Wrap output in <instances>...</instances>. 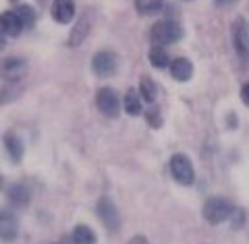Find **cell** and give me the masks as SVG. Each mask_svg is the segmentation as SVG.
I'll return each instance as SVG.
<instances>
[{
    "label": "cell",
    "instance_id": "20",
    "mask_svg": "<svg viewBox=\"0 0 249 244\" xmlns=\"http://www.w3.org/2000/svg\"><path fill=\"white\" fill-rule=\"evenodd\" d=\"M139 96H142V99L150 101V104L158 96V87H156V83L150 77H142V81H139Z\"/></svg>",
    "mask_w": 249,
    "mask_h": 244
},
{
    "label": "cell",
    "instance_id": "10",
    "mask_svg": "<svg viewBox=\"0 0 249 244\" xmlns=\"http://www.w3.org/2000/svg\"><path fill=\"white\" fill-rule=\"evenodd\" d=\"M0 29H2L6 35L17 37L25 27H23V23H21V19H19L17 11H6V13L0 15Z\"/></svg>",
    "mask_w": 249,
    "mask_h": 244
},
{
    "label": "cell",
    "instance_id": "25",
    "mask_svg": "<svg viewBox=\"0 0 249 244\" xmlns=\"http://www.w3.org/2000/svg\"><path fill=\"white\" fill-rule=\"evenodd\" d=\"M216 6H220V9H229V6H235L239 0H214Z\"/></svg>",
    "mask_w": 249,
    "mask_h": 244
},
{
    "label": "cell",
    "instance_id": "9",
    "mask_svg": "<svg viewBox=\"0 0 249 244\" xmlns=\"http://www.w3.org/2000/svg\"><path fill=\"white\" fill-rule=\"evenodd\" d=\"M75 17V2L73 0H54L52 2V19L56 23H71Z\"/></svg>",
    "mask_w": 249,
    "mask_h": 244
},
{
    "label": "cell",
    "instance_id": "1",
    "mask_svg": "<svg viewBox=\"0 0 249 244\" xmlns=\"http://www.w3.org/2000/svg\"><path fill=\"white\" fill-rule=\"evenodd\" d=\"M181 37H183V27L173 19L158 21L150 31L152 44L160 46V48H166V46H170V44H177Z\"/></svg>",
    "mask_w": 249,
    "mask_h": 244
},
{
    "label": "cell",
    "instance_id": "21",
    "mask_svg": "<svg viewBox=\"0 0 249 244\" xmlns=\"http://www.w3.org/2000/svg\"><path fill=\"white\" fill-rule=\"evenodd\" d=\"M19 15V19L23 23V27L29 29V27H34V23H36V11L31 9V6H19V9H15Z\"/></svg>",
    "mask_w": 249,
    "mask_h": 244
},
{
    "label": "cell",
    "instance_id": "16",
    "mask_svg": "<svg viewBox=\"0 0 249 244\" xmlns=\"http://www.w3.org/2000/svg\"><path fill=\"white\" fill-rule=\"evenodd\" d=\"M73 240L75 244H96V232L91 230V228H88L85 224H79V226H75V230H73Z\"/></svg>",
    "mask_w": 249,
    "mask_h": 244
},
{
    "label": "cell",
    "instance_id": "12",
    "mask_svg": "<svg viewBox=\"0 0 249 244\" xmlns=\"http://www.w3.org/2000/svg\"><path fill=\"white\" fill-rule=\"evenodd\" d=\"M31 199V193L25 184H11L9 186V201L13 207H25Z\"/></svg>",
    "mask_w": 249,
    "mask_h": 244
},
{
    "label": "cell",
    "instance_id": "11",
    "mask_svg": "<svg viewBox=\"0 0 249 244\" xmlns=\"http://www.w3.org/2000/svg\"><path fill=\"white\" fill-rule=\"evenodd\" d=\"M170 75H173V79L178 83L189 81L193 77V65L187 58H175L170 62Z\"/></svg>",
    "mask_w": 249,
    "mask_h": 244
},
{
    "label": "cell",
    "instance_id": "3",
    "mask_svg": "<svg viewBox=\"0 0 249 244\" xmlns=\"http://www.w3.org/2000/svg\"><path fill=\"white\" fill-rule=\"evenodd\" d=\"M170 176L183 186L193 184V180H196V170H193V163L185 153H175L170 157Z\"/></svg>",
    "mask_w": 249,
    "mask_h": 244
},
{
    "label": "cell",
    "instance_id": "5",
    "mask_svg": "<svg viewBox=\"0 0 249 244\" xmlns=\"http://www.w3.org/2000/svg\"><path fill=\"white\" fill-rule=\"evenodd\" d=\"M116 66H119V62H116V54L110 52V50H100L96 56L91 60V68L93 73L98 77H112L116 73Z\"/></svg>",
    "mask_w": 249,
    "mask_h": 244
},
{
    "label": "cell",
    "instance_id": "13",
    "mask_svg": "<svg viewBox=\"0 0 249 244\" xmlns=\"http://www.w3.org/2000/svg\"><path fill=\"white\" fill-rule=\"evenodd\" d=\"M123 106H124V112L131 114V116H139V114H142L143 108H142V96H139V91L129 89L127 93H124Z\"/></svg>",
    "mask_w": 249,
    "mask_h": 244
},
{
    "label": "cell",
    "instance_id": "17",
    "mask_svg": "<svg viewBox=\"0 0 249 244\" xmlns=\"http://www.w3.org/2000/svg\"><path fill=\"white\" fill-rule=\"evenodd\" d=\"M170 56L166 54V50L164 48H160V46H152V50H150V65L154 66V68H166V66H170Z\"/></svg>",
    "mask_w": 249,
    "mask_h": 244
},
{
    "label": "cell",
    "instance_id": "2",
    "mask_svg": "<svg viewBox=\"0 0 249 244\" xmlns=\"http://www.w3.org/2000/svg\"><path fill=\"white\" fill-rule=\"evenodd\" d=\"M232 211L235 207L231 205L227 199H222V196H212V199L206 201L204 205V219L208 224H222L227 222V219L232 215Z\"/></svg>",
    "mask_w": 249,
    "mask_h": 244
},
{
    "label": "cell",
    "instance_id": "8",
    "mask_svg": "<svg viewBox=\"0 0 249 244\" xmlns=\"http://www.w3.org/2000/svg\"><path fill=\"white\" fill-rule=\"evenodd\" d=\"M19 234V217L11 209L0 211V238L2 240H15Z\"/></svg>",
    "mask_w": 249,
    "mask_h": 244
},
{
    "label": "cell",
    "instance_id": "29",
    "mask_svg": "<svg viewBox=\"0 0 249 244\" xmlns=\"http://www.w3.org/2000/svg\"><path fill=\"white\" fill-rule=\"evenodd\" d=\"M2 184H4V182H2V174H0V191H2Z\"/></svg>",
    "mask_w": 249,
    "mask_h": 244
},
{
    "label": "cell",
    "instance_id": "23",
    "mask_svg": "<svg viewBox=\"0 0 249 244\" xmlns=\"http://www.w3.org/2000/svg\"><path fill=\"white\" fill-rule=\"evenodd\" d=\"M232 228H235V230H239V228L241 226H243V222H245V213H243V211H241V209H235V211H232Z\"/></svg>",
    "mask_w": 249,
    "mask_h": 244
},
{
    "label": "cell",
    "instance_id": "19",
    "mask_svg": "<svg viewBox=\"0 0 249 244\" xmlns=\"http://www.w3.org/2000/svg\"><path fill=\"white\" fill-rule=\"evenodd\" d=\"M25 60L21 58H9L4 62V77L6 79H19L23 73H25Z\"/></svg>",
    "mask_w": 249,
    "mask_h": 244
},
{
    "label": "cell",
    "instance_id": "15",
    "mask_svg": "<svg viewBox=\"0 0 249 244\" xmlns=\"http://www.w3.org/2000/svg\"><path fill=\"white\" fill-rule=\"evenodd\" d=\"M4 147H6V151L11 153L13 162H19L23 157V149H25V145H23V141L15 135V132H9V135L4 137Z\"/></svg>",
    "mask_w": 249,
    "mask_h": 244
},
{
    "label": "cell",
    "instance_id": "24",
    "mask_svg": "<svg viewBox=\"0 0 249 244\" xmlns=\"http://www.w3.org/2000/svg\"><path fill=\"white\" fill-rule=\"evenodd\" d=\"M241 99H243V104L249 108V81L241 87Z\"/></svg>",
    "mask_w": 249,
    "mask_h": 244
},
{
    "label": "cell",
    "instance_id": "18",
    "mask_svg": "<svg viewBox=\"0 0 249 244\" xmlns=\"http://www.w3.org/2000/svg\"><path fill=\"white\" fill-rule=\"evenodd\" d=\"M89 15H83V17L79 19V23H77V27L75 31L71 33V37H69V44L71 46H79L81 44V39L88 35V31H89Z\"/></svg>",
    "mask_w": 249,
    "mask_h": 244
},
{
    "label": "cell",
    "instance_id": "22",
    "mask_svg": "<svg viewBox=\"0 0 249 244\" xmlns=\"http://www.w3.org/2000/svg\"><path fill=\"white\" fill-rule=\"evenodd\" d=\"M147 122H150L154 129H160L162 118H160V114H158V110H156V108H150V110H147Z\"/></svg>",
    "mask_w": 249,
    "mask_h": 244
},
{
    "label": "cell",
    "instance_id": "26",
    "mask_svg": "<svg viewBox=\"0 0 249 244\" xmlns=\"http://www.w3.org/2000/svg\"><path fill=\"white\" fill-rule=\"evenodd\" d=\"M56 244H75V240H73V236H62Z\"/></svg>",
    "mask_w": 249,
    "mask_h": 244
},
{
    "label": "cell",
    "instance_id": "4",
    "mask_svg": "<svg viewBox=\"0 0 249 244\" xmlns=\"http://www.w3.org/2000/svg\"><path fill=\"white\" fill-rule=\"evenodd\" d=\"M232 46L241 60H249V23L243 17H237L232 23Z\"/></svg>",
    "mask_w": 249,
    "mask_h": 244
},
{
    "label": "cell",
    "instance_id": "7",
    "mask_svg": "<svg viewBox=\"0 0 249 244\" xmlns=\"http://www.w3.org/2000/svg\"><path fill=\"white\" fill-rule=\"evenodd\" d=\"M98 215L102 219V224L108 228L110 232H116L121 226V217H119V211H116L114 203L108 199V196H102L98 203Z\"/></svg>",
    "mask_w": 249,
    "mask_h": 244
},
{
    "label": "cell",
    "instance_id": "27",
    "mask_svg": "<svg viewBox=\"0 0 249 244\" xmlns=\"http://www.w3.org/2000/svg\"><path fill=\"white\" fill-rule=\"evenodd\" d=\"M4 46H6V33L0 29V50H4Z\"/></svg>",
    "mask_w": 249,
    "mask_h": 244
},
{
    "label": "cell",
    "instance_id": "28",
    "mask_svg": "<svg viewBox=\"0 0 249 244\" xmlns=\"http://www.w3.org/2000/svg\"><path fill=\"white\" fill-rule=\"evenodd\" d=\"M129 244H147V240H145V238H142V236H135V238L131 240Z\"/></svg>",
    "mask_w": 249,
    "mask_h": 244
},
{
    "label": "cell",
    "instance_id": "14",
    "mask_svg": "<svg viewBox=\"0 0 249 244\" xmlns=\"http://www.w3.org/2000/svg\"><path fill=\"white\" fill-rule=\"evenodd\" d=\"M135 9L139 15H143V17H154V15L162 13L164 0H135Z\"/></svg>",
    "mask_w": 249,
    "mask_h": 244
},
{
    "label": "cell",
    "instance_id": "6",
    "mask_svg": "<svg viewBox=\"0 0 249 244\" xmlns=\"http://www.w3.org/2000/svg\"><path fill=\"white\" fill-rule=\"evenodd\" d=\"M96 106L98 110L102 112L104 116H119L121 112V101H119V96H116V91L110 89V87H102L98 91V96H96Z\"/></svg>",
    "mask_w": 249,
    "mask_h": 244
}]
</instances>
